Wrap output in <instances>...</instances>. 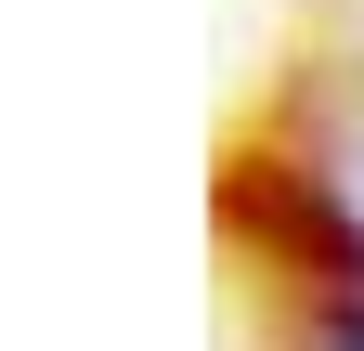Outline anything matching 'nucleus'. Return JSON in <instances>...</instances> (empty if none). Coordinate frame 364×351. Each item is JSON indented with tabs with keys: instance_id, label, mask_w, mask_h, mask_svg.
I'll return each mask as SVG.
<instances>
[{
	"instance_id": "1",
	"label": "nucleus",
	"mask_w": 364,
	"mask_h": 351,
	"mask_svg": "<svg viewBox=\"0 0 364 351\" xmlns=\"http://www.w3.org/2000/svg\"><path fill=\"white\" fill-rule=\"evenodd\" d=\"M312 351H364V313H326V325H312Z\"/></svg>"
}]
</instances>
